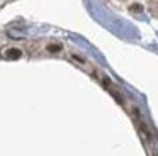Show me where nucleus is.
Wrapping results in <instances>:
<instances>
[{"label":"nucleus","mask_w":158,"mask_h":156,"mask_svg":"<svg viewBox=\"0 0 158 156\" xmlns=\"http://www.w3.org/2000/svg\"><path fill=\"white\" fill-rule=\"evenodd\" d=\"M5 56H7L9 60H19V58L22 56V51H21V49H17V47H12V49H7Z\"/></svg>","instance_id":"f257e3e1"},{"label":"nucleus","mask_w":158,"mask_h":156,"mask_svg":"<svg viewBox=\"0 0 158 156\" xmlns=\"http://www.w3.org/2000/svg\"><path fill=\"white\" fill-rule=\"evenodd\" d=\"M48 51L49 53H58V51H61V44H49Z\"/></svg>","instance_id":"f03ea898"},{"label":"nucleus","mask_w":158,"mask_h":156,"mask_svg":"<svg viewBox=\"0 0 158 156\" xmlns=\"http://www.w3.org/2000/svg\"><path fill=\"white\" fill-rule=\"evenodd\" d=\"M131 10H134V12H139V10H141V5H138V3H134V5L131 7Z\"/></svg>","instance_id":"7ed1b4c3"}]
</instances>
